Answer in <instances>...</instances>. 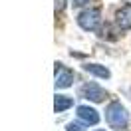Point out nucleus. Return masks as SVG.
Returning a JSON list of instances; mask_svg holds the SVG:
<instances>
[{
    "mask_svg": "<svg viewBox=\"0 0 131 131\" xmlns=\"http://www.w3.org/2000/svg\"><path fill=\"white\" fill-rule=\"evenodd\" d=\"M105 119L113 129H119V131L129 125V113L119 101H111L105 107Z\"/></svg>",
    "mask_w": 131,
    "mask_h": 131,
    "instance_id": "1",
    "label": "nucleus"
},
{
    "mask_svg": "<svg viewBox=\"0 0 131 131\" xmlns=\"http://www.w3.org/2000/svg\"><path fill=\"white\" fill-rule=\"evenodd\" d=\"M78 24H80V28L88 30V32L97 30V26L101 24V12H99V8H88L83 12H80Z\"/></svg>",
    "mask_w": 131,
    "mask_h": 131,
    "instance_id": "2",
    "label": "nucleus"
},
{
    "mask_svg": "<svg viewBox=\"0 0 131 131\" xmlns=\"http://www.w3.org/2000/svg\"><path fill=\"white\" fill-rule=\"evenodd\" d=\"M80 97H85V99H90V101H93V103H101L107 97V93H105L103 88H99L97 83L88 82L85 85L80 88Z\"/></svg>",
    "mask_w": 131,
    "mask_h": 131,
    "instance_id": "3",
    "label": "nucleus"
},
{
    "mask_svg": "<svg viewBox=\"0 0 131 131\" xmlns=\"http://www.w3.org/2000/svg\"><path fill=\"white\" fill-rule=\"evenodd\" d=\"M75 111H78V119L83 121L85 125H97V123H99V111H97V109H93V107L80 105Z\"/></svg>",
    "mask_w": 131,
    "mask_h": 131,
    "instance_id": "4",
    "label": "nucleus"
},
{
    "mask_svg": "<svg viewBox=\"0 0 131 131\" xmlns=\"http://www.w3.org/2000/svg\"><path fill=\"white\" fill-rule=\"evenodd\" d=\"M74 82V74L70 70H64L62 64H56V90H66Z\"/></svg>",
    "mask_w": 131,
    "mask_h": 131,
    "instance_id": "5",
    "label": "nucleus"
},
{
    "mask_svg": "<svg viewBox=\"0 0 131 131\" xmlns=\"http://www.w3.org/2000/svg\"><path fill=\"white\" fill-rule=\"evenodd\" d=\"M115 24L119 30H129L131 28V4H123L115 12Z\"/></svg>",
    "mask_w": 131,
    "mask_h": 131,
    "instance_id": "6",
    "label": "nucleus"
},
{
    "mask_svg": "<svg viewBox=\"0 0 131 131\" xmlns=\"http://www.w3.org/2000/svg\"><path fill=\"white\" fill-rule=\"evenodd\" d=\"M83 70H85L88 74L95 75V78H101V80H107V78L111 75V72L107 70L105 66H101V64H85V66H83Z\"/></svg>",
    "mask_w": 131,
    "mask_h": 131,
    "instance_id": "7",
    "label": "nucleus"
},
{
    "mask_svg": "<svg viewBox=\"0 0 131 131\" xmlns=\"http://www.w3.org/2000/svg\"><path fill=\"white\" fill-rule=\"evenodd\" d=\"M74 105V99L68 97V95H58L56 93V99H54V109H56V113H62L66 109H70V107Z\"/></svg>",
    "mask_w": 131,
    "mask_h": 131,
    "instance_id": "8",
    "label": "nucleus"
},
{
    "mask_svg": "<svg viewBox=\"0 0 131 131\" xmlns=\"http://www.w3.org/2000/svg\"><path fill=\"white\" fill-rule=\"evenodd\" d=\"M85 127H88V125H85L83 121H72V123H68L66 129L68 131H85Z\"/></svg>",
    "mask_w": 131,
    "mask_h": 131,
    "instance_id": "9",
    "label": "nucleus"
},
{
    "mask_svg": "<svg viewBox=\"0 0 131 131\" xmlns=\"http://www.w3.org/2000/svg\"><path fill=\"white\" fill-rule=\"evenodd\" d=\"M66 8V0H56V12H62Z\"/></svg>",
    "mask_w": 131,
    "mask_h": 131,
    "instance_id": "10",
    "label": "nucleus"
},
{
    "mask_svg": "<svg viewBox=\"0 0 131 131\" xmlns=\"http://www.w3.org/2000/svg\"><path fill=\"white\" fill-rule=\"evenodd\" d=\"M72 2H74L75 6H83V4H88L90 0H72Z\"/></svg>",
    "mask_w": 131,
    "mask_h": 131,
    "instance_id": "11",
    "label": "nucleus"
},
{
    "mask_svg": "<svg viewBox=\"0 0 131 131\" xmlns=\"http://www.w3.org/2000/svg\"><path fill=\"white\" fill-rule=\"evenodd\" d=\"M95 131H105V129H95Z\"/></svg>",
    "mask_w": 131,
    "mask_h": 131,
    "instance_id": "12",
    "label": "nucleus"
}]
</instances>
